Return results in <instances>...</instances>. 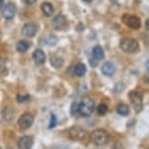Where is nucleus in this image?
<instances>
[{"label":"nucleus","instance_id":"nucleus-1","mask_svg":"<svg viewBox=\"0 0 149 149\" xmlns=\"http://www.w3.org/2000/svg\"><path fill=\"white\" fill-rule=\"evenodd\" d=\"M78 109H79V115L83 117L90 116L95 109V102L92 98L84 97L82 98L81 102L78 104Z\"/></svg>","mask_w":149,"mask_h":149},{"label":"nucleus","instance_id":"nucleus-2","mask_svg":"<svg viewBox=\"0 0 149 149\" xmlns=\"http://www.w3.org/2000/svg\"><path fill=\"white\" fill-rule=\"evenodd\" d=\"M109 134L104 130H95L91 134V140L95 145H103L108 142Z\"/></svg>","mask_w":149,"mask_h":149},{"label":"nucleus","instance_id":"nucleus-3","mask_svg":"<svg viewBox=\"0 0 149 149\" xmlns=\"http://www.w3.org/2000/svg\"><path fill=\"white\" fill-rule=\"evenodd\" d=\"M120 48L125 53H134L139 49V43L136 39L124 38L120 42Z\"/></svg>","mask_w":149,"mask_h":149},{"label":"nucleus","instance_id":"nucleus-4","mask_svg":"<svg viewBox=\"0 0 149 149\" xmlns=\"http://www.w3.org/2000/svg\"><path fill=\"white\" fill-rule=\"evenodd\" d=\"M129 97H130L131 102L132 104L134 105V109H136V112H140L142 110V95L140 94L139 92L137 91H132L130 94H129Z\"/></svg>","mask_w":149,"mask_h":149},{"label":"nucleus","instance_id":"nucleus-5","mask_svg":"<svg viewBox=\"0 0 149 149\" xmlns=\"http://www.w3.org/2000/svg\"><path fill=\"white\" fill-rule=\"evenodd\" d=\"M123 22L124 24H126V26L133 29H139L141 26V22L140 19L136 16L129 15V14H125L123 16Z\"/></svg>","mask_w":149,"mask_h":149},{"label":"nucleus","instance_id":"nucleus-6","mask_svg":"<svg viewBox=\"0 0 149 149\" xmlns=\"http://www.w3.org/2000/svg\"><path fill=\"white\" fill-rule=\"evenodd\" d=\"M33 120H34V118H33L31 114L24 113L19 117V119L18 121V125L22 130H26V129L31 127V125L33 124Z\"/></svg>","mask_w":149,"mask_h":149},{"label":"nucleus","instance_id":"nucleus-7","mask_svg":"<svg viewBox=\"0 0 149 149\" xmlns=\"http://www.w3.org/2000/svg\"><path fill=\"white\" fill-rule=\"evenodd\" d=\"M68 134L70 139L73 140H82L86 136V131L81 127L75 126V127H72L68 131Z\"/></svg>","mask_w":149,"mask_h":149},{"label":"nucleus","instance_id":"nucleus-8","mask_svg":"<svg viewBox=\"0 0 149 149\" xmlns=\"http://www.w3.org/2000/svg\"><path fill=\"white\" fill-rule=\"evenodd\" d=\"M22 32L24 36L33 37L36 34V32H37V26H36L34 22H26L22 26Z\"/></svg>","mask_w":149,"mask_h":149},{"label":"nucleus","instance_id":"nucleus-9","mask_svg":"<svg viewBox=\"0 0 149 149\" xmlns=\"http://www.w3.org/2000/svg\"><path fill=\"white\" fill-rule=\"evenodd\" d=\"M17 7L14 3H8L5 5L3 11H2V16L6 19H12L16 15Z\"/></svg>","mask_w":149,"mask_h":149},{"label":"nucleus","instance_id":"nucleus-10","mask_svg":"<svg viewBox=\"0 0 149 149\" xmlns=\"http://www.w3.org/2000/svg\"><path fill=\"white\" fill-rule=\"evenodd\" d=\"M67 24V22H66V19L64 16H61V15H58V16H56L54 19H53V26H55L56 29H63L64 27L66 26Z\"/></svg>","mask_w":149,"mask_h":149},{"label":"nucleus","instance_id":"nucleus-11","mask_svg":"<svg viewBox=\"0 0 149 149\" xmlns=\"http://www.w3.org/2000/svg\"><path fill=\"white\" fill-rule=\"evenodd\" d=\"M32 145L33 139L31 136H22L18 141V146L19 149H30Z\"/></svg>","mask_w":149,"mask_h":149},{"label":"nucleus","instance_id":"nucleus-12","mask_svg":"<svg viewBox=\"0 0 149 149\" xmlns=\"http://www.w3.org/2000/svg\"><path fill=\"white\" fill-rule=\"evenodd\" d=\"M32 57H33V60L35 61V63H37V64H43L45 63V60H46V56H45L44 52L40 49L35 50Z\"/></svg>","mask_w":149,"mask_h":149},{"label":"nucleus","instance_id":"nucleus-13","mask_svg":"<svg viewBox=\"0 0 149 149\" xmlns=\"http://www.w3.org/2000/svg\"><path fill=\"white\" fill-rule=\"evenodd\" d=\"M102 71L106 76H111L115 72V65L112 63H110V61H106L105 63H103L102 67Z\"/></svg>","mask_w":149,"mask_h":149},{"label":"nucleus","instance_id":"nucleus-14","mask_svg":"<svg viewBox=\"0 0 149 149\" xmlns=\"http://www.w3.org/2000/svg\"><path fill=\"white\" fill-rule=\"evenodd\" d=\"M41 10L42 12L45 16L47 17H50L52 16L53 14H54V7H53V5L51 3H49V2H44V3L41 4Z\"/></svg>","mask_w":149,"mask_h":149},{"label":"nucleus","instance_id":"nucleus-15","mask_svg":"<svg viewBox=\"0 0 149 149\" xmlns=\"http://www.w3.org/2000/svg\"><path fill=\"white\" fill-rule=\"evenodd\" d=\"M93 57L95 61H100L104 58V52H103V49L100 46H95L94 49H93Z\"/></svg>","mask_w":149,"mask_h":149},{"label":"nucleus","instance_id":"nucleus-16","mask_svg":"<svg viewBox=\"0 0 149 149\" xmlns=\"http://www.w3.org/2000/svg\"><path fill=\"white\" fill-rule=\"evenodd\" d=\"M29 47H30V43L29 41L21 40L18 42V44H17V51L19 53H24L29 49Z\"/></svg>","mask_w":149,"mask_h":149},{"label":"nucleus","instance_id":"nucleus-17","mask_svg":"<svg viewBox=\"0 0 149 149\" xmlns=\"http://www.w3.org/2000/svg\"><path fill=\"white\" fill-rule=\"evenodd\" d=\"M116 111L118 114L123 115V116H127V115L130 113V107H129V105H127L126 103H120V104L117 105Z\"/></svg>","mask_w":149,"mask_h":149},{"label":"nucleus","instance_id":"nucleus-18","mask_svg":"<svg viewBox=\"0 0 149 149\" xmlns=\"http://www.w3.org/2000/svg\"><path fill=\"white\" fill-rule=\"evenodd\" d=\"M50 63H51V64L54 67H56V68H58V67H61L63 64V58L58 57V56H57V55H54V56H52V57H51Z\"/></svg>","mask_w":149,"mask_h":149},{"label":"nucleus","instance_id":"nucleus-19","mask_svg":"<svg viewBox=\"0 0 149 149\" xmlns=\"http://www.w3.org/2000/svg\"><path fill=\"white\" fill-rule=\"evenodd\" d=\"M87 71L86 69V65L84 63H78L76 64V66H75L74 68V73L75 75H77V76H83V75H85V73Z\"/></svg>","mask_w":149,"mask_h":149},{"label":"nucleus","instance_id":"nucleus-20","mask_svg":"<svg viewBox=\"0 0 149 149\" xmlns=\"http://www.w3.org/2000/svg\"><path fill=\"white\" fill-rule=\"evenodd\" d=\"M108 111V106L105 103H100L97 106V113L100 115H105Z\"/></svg>","mask_w":149,"mask_h":149},{"label":"nucleus","instance_id":"nucleus-21","mask_svg":"<svg viewBox=\"0 0 149 149\" xmlns=\"http://www.w3.org/2000/svg\"><path fill=\"white\" fill-rule=\"evenodd\" d=\"M71 114L73 116H78L79 115V109H78V103L73 102L71 106Z\"/></svg>","mask_w":149,"mask_h":149},{"label":"nucleus","instance_id":"nucleus-22","mask_svg":"<svg viewBox=\"0 0 149 149\" xmlns=\"http://www.w3.org/2000/svg\"><path fill=\"white\" fill-rule=\"evenodd\" d=\"M5 69H6V63H5L3 58H0V74L3 73L5 71Z\"/></svg>","mask_w":149,"mask_h":149},{"label":"nucleus","instance_id":"nucleus-23","mask_svg":"<svg viewBox=\"0 0 149 149\" xmlns=\"http://www.w3.org/2000/svg\"><path fill=\"white\" fill-rule=\"evenodd\" d=\"M56 125H57V118H56L55 114H52L51 115V122H50L49 128H54Z\"/></svg>","mask_w":149,"mask_h":149},{"label":"nucleus","instance_id":"nucleus-24","mask_svg":"<svg viewBox=\"0 0 149 149\" xmlns=\"http://www.w3.org/2000/svg\"><path fill=\"white\" fill-rule=\"evenodd\" d=\"M26 100H29V95H19L18 97V102H26Z\"/></svg>","mask_w":149,"mask_h":149},{"label":"nucleus","instance_id":"nucleus-25","mask_svg":"<svg viewBox=\"0 0 149 149\" xmlns=\"http://www.w3.org/2000/svg\"><path fill=\"white\" fill-rule=\"evenodd\" d=\"M35 1H36V0H22V2H24V3H26V4H27V5L33 4Z\"/></svg>","mask_w":149,"mask_h":149},{"label":"nucleus","instance_id":"nucleus-26","mask_svg":"<svg viewBox=\"0 0 149 149\" xmlns=\"http://www.w3.org/2000/svg\"><path fill=\"white\" fill-rule=\"evenodd\" d=\"M51 149H71V148L66 147V146H56V147H53Z\"/></svg>","mask_w":149,"mask_h":149},{"label":"nucleus","instance_id":"nucleus-27","mask_svg":"<svg viewBox=\"0 0 149 149\" xmlns=\"http://www.w3.org/2000/svg\"><path fill=\"white\" fill-rule=\"evenodd\" d=\"M145 27H146V29L149 31V18L146 19V22H145Z\"/></svg>","mask_w":149,"mask_h":149},{"label":"nucleus","instance_id":"nucleus-28","mask_svg":"<svg viewBox=\"0 0 149 149\" xmlns=\"http://www.w3.org/2000/svg\"><path fill=\"white\" fill-rule=\"evenodd\" d=\"M145 66H146V69H147V71L149 72V60L146 61V64H145Z\"/></svg>","mask_w":149,"mask_h":149},{"label":"nucleus","instance_id":"nucleus-29","mask_svg":"<svg viewBox=\"0 0 149 149\" xmlns=\"http://www.w3.org/2000/svg\"><path fill=\"white\" fill-rule=\"evenodd\" d=\"M4 6V0H0V9Z\"/></svg>","mask_w":149,"mask_h":149},{"label":"nucleus","instance_id":"nucleus-30","mask_svg":"<svg viewBox=\"0 0 149 149\" xmlns=\"http://www.w3.org/2000/svg\"><path fill=\"white\" fill-rule=\"evenodd\" d=\"M84 1H85V2H92L93 0H84Z\"/></svg>","mask_w":149,"mask_h":149},{"label":"nucleus","instance_id":"nucleus-31","mask_svg":"<svg viewBox=\"0 0 149 149\" xmlns=\"http://www.w3.org/2000/svg\"><path fill=\"white\" fill-rule=\"evenodd\" d=\"M8 149H13V148H8Z\"/></svg>","mask_w":149,"mask_h":149},{"label":"nucleus","instance_id":"nucleus-32","mask_svg":"<svg viewBox=\"0 0 149 149\" xmlns=\"http://www.w3.org/2000/svg\"><path fill=\"white\" fill-rule=\"evenodd\" d=\"M148 149H149V147H148Z\"/></svg>","mask_w":149,"mask_h":149},{"label":"nucleus","instance_id":"nucleus-33","mask_svg":"<svg viewBox=\"0 0 149 149\" xmlns=\"http://www.w3.org/2000/svg\"><path fill=\"white\" fill-rule=\"evenodd\" d=\"M0 35H1V34H0Z\"/></svg>","mask_w":149,"mask_h":149}]
</instances>
